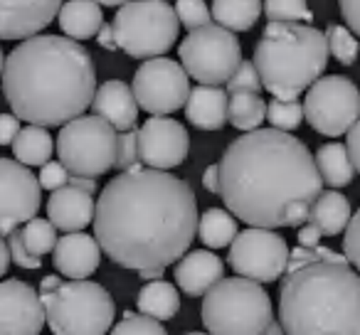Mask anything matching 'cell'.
<instances>
[{
  "label": "cell",
  "mask_w": 360,
  "mask_h": 335,
  "mask_svg": "<svg viewBox=\"0 0 360 335\" xmlns=\"http://www.w3.org/2000/svg\"><path fill=\"white\" fill-rule=\"evenodd\" d=\"M264 15L269 22H311V13L306 0H264Z\"/></svg>",
  "instance_id": "33"
},
{
  "label": "cell",
  "mask_w": 360,
  "mask_h": 335,
  "mask_svg": "<svg viewBox=\"0 0 360 335\" xmlns=\"http://www.w3.org/2000/svg\"><path fill=\"white\" fill-rule=\"evenodd\" d=\"M343 254H345V259H348V264L355 266V271H360V210L350 217L348 227H345Z\"/></svg>",
  "instance_id": "41"
},
{
  "label": "cell",
  "mask_w": 360,
  "mask_h": 335,
  "mask_svg": "<svg viewBox=\"0 0 360 335\" xmlns=\"http://www.w3.org/2000/svg\"><path fill=\"white\" fill-rule=\"evenodd\" d=\"M40 298L55 335H106L114 325V298L94 281L72 279Z\"/></svg>",
  "instance_id": "7"
},
{
  "label": "cell",
  "mask_w": 360,
  "mask_h": 335,
  "mask_svg": "<svg viewBox=\"0 0 360 335\" xmlns=\"http://www.w3.org/2000/svg\"><path fill=\"white\" fill-rule=\"evenodd\" d=\"M20 133V119L15 114H0V145H13Z\"/></svg>",
  "instance_id": "43"
},
{
  "label": "cell",
  "mask_w": 360,
  "mask_h": 335,
  "mask_svg": "<svg viewBox=\"0 0 360 335\" xmlns=\"http://www.w3.org/2000/svg\"><path fill=\"white\" fill-rule=\"evenodd\" d=\"M163 274H165V269H141V271H139V276H141L143 281L163 279Z\"/></svg>",
  "instance_id": "52"
},
{
  "label": "cell",
  "mask_w": 360,
  "mask_h": 335,
  "mask_svg": "<svg viewBox=\"0 0 360 335\" xmlns=\"http://www.w3.org/2000/svg\"><path fill=\"white\" fill-rule=\"evenodd\" d=\"M230 124L240 131H255L266 119V101L262 99L257 91H240V94H230Z\"/></svg>",
  "instance_id": "30"
},
{
  "label": "cell",
  "mask_w": 360,
  "mask_h": 335,
  "mask_svg": "<svg viewBox=\"0 0 360 335\" xmlns=\"http://www.w3.org/2000/svg\"><path fill=\"white\" fill-rule=\"evenodd\" d=\"M350 217H353V212H350L348 197H345L343 192L326 190L316 197L314 207H311L309 222L319 227L323 237H335V235H340V232H345Z\"/></svg>",
  "instance_id": "24"
},
{
  "label": "cell",
  "mask_w": 360,
  "mask_h": 335,
  "mask_svg": "<svg viewBox=\"0 0 360 335\" xmlns=\"http://www.w3.org/2000/svg\"><path fill=\"white\" fill-rule=\"evenodd\" d=\"M266 119L271 129L296 131L304 121V104H299L296 99H271L266 104Z\"/></svg>",
  "instance_id": "32"
},
{
  "label": "cell",
  "mask_w": 360,
  "mask_h": 335,
  "mask_svg": "<svg viewBox=\"0 0 360 335\" xmlns=\"http://www.w3.org/2000/svg\"><path fill=\"white\" fill-rule=\"evenodd\" d=\"M198 200L186 180L155 168L124 171L96 200L101 251L124 269H165L188 254L198 232Z\"/></svg>",
  "instance_id": "1"
},
{
  "label": "cell",
  "mask_w": 360,
  "mask_h": 335,
  "mask_svg": "<svg viewBox=\"0 0 360 335\" xmlns=\"http://www.w3.org/2000/svg\"><path fill=\"white\" fill-rule=\"evenodd\" d=\"M13 153L15 160L22 165H45L50 163L52 153H55V140L47 133L45 126L30 124L27 129H20V133L13 140Z\"/></svg>",
  "instance_id": "27"
},
{
  "label": "cell",
  "mask_w": 360,
  "mask_h": 335,
  "mask_svg": "<svg viewBox=\"0 0 360 335\" xmlns=\"http://www.w3.org/2000/svg\"><path fill=\"white\" fill-rule=\"evenodd\" d=\"M131 89L146 114L168 116L186 106L191 96V77L178 62L168 57H153L136 70Z\"/></svg>",
  "instance_id": "12"
},
{
  "label": "cell",
  "mask_w": 360,
  "mask_h": 335,
  "mask_svg": "<svg viewBox=\"0 0 360 335\" xmlns=\"http://www.w3.org/2000/svg\"><path fill=\"white\" fill-rule=\"evenodd\" d=\"M274 320V306L259 281L232 276L205 294L202 325L210 335H264Z\"/></svg>",
  "instance_id": "6"
},
{
  "label": "cell",
  "mask_w": 360,
  "mask_h": 335,
  "mask_svg": "<svg viewBox=\"0 0 360 335\" xmlns=\"http://www.w3.org/2000/svg\"><path fill=\"white\" fill-rule=\"evenodd\" d=\"M345 136H348L345 148H348L350 160H353V165H355V173H360V119L355 121V126Z\"/></svg>",
  "instance_id": "45"
},
{
  "label": "cell",
  "mask_w": 360,
  "mask_h": 335,
  "mask_svg": "<svg viewBox=\"0 0 360 335\" xmlns=\"http://www.w3.org/2000/svg\"><path fill=\"white\" fill-rule=\"evenodd\" d=\"M321 192L314 153L289 131H247L222 153L220 197L250 227H301Z\"/></svg>",
  "instance_id": "2"
},
{
  "label": "cell",
  "mask_w": 360,
  "mask_h": 335,
  "mask_svg": "<svg viewBox=\"0 0 360 335\" xmlns=\"http://www.w3.org/2000/svg\"><path fill=\"white\" fill-rule=\"evenodd\" d=\"M188 335H210V333H188Z\"/></svg>",
  "instance_id": "56"
},
{
  "label": "cell",
  "mask_w": 360,
  "mask_h": 335,
  "mask_svg": "<svg viewBox=\"0 0 360 335\" xmlns=\"http://www.w3.org/2000/svg\"><path fill=\"white\" fill-rule=\"evenodd\" d=\"M304 119L321 136H343L360 119V91L350 79L338 74L321 77L309 86Z\"/></svg>",
  "instance_id": "11"
},
{
  "label": "cell",
  "mask_w": 360,
  "mask_h": 335,
  "mask_svg": "<svg viewBox=\"0 0 360 335\" xmlns=\"http://www.w3.org/2000/svg\"><path fill=\"white\" fill-rule=\"evenodd\" d=\"M178 55L188 77H193L200 84L220 86L227 84V79L240 67L242 45L232 30L210 22V25L191 30V35L180 42Z\"/></svg>",
  "instance_id": "10"
},
{
  "label": "cell",
  "mask_w": 360,
  "mask_h": 335,
  "mask_svg": "<svg viewBox=\"0 0 360 335\" xmlns=\"http://www.w3.org/2000/svg\"><path fill=\"white\" fill-rule=\"evenodd\" d=\"M230 94L220 86L200 84L191 89L186 101V119L200 131H220L230 121Z\"/></svg>",
  "instance_id": "22"
},
{
  "label": "cell",
  "mask_w": 360,
  "mask_h": 335,
  "mask_svg": "<svg viewBox=\"0 0 360 335\" xmlns=\"http://www.w3.org/2000/svg\"><path fill=\"white\" fill-rule=\"evenodd\" d=\"M262 77L257 72L255 62H247L242 60L240 67L235 70V74L227 79V94H240V91H257L259 94L262 89Z\"/></svg>",
  "instance_id": "39"
},
{
  "label": "cell",
  "mask_w": 360,
  "mask_h": 335,
  "mask_svg": "<svg viewBox=\"0 0 360 335\" xmlns=\"http://www.w3.org/2000/svg\"><path fill=\"white\" fill-rule=\"evenodd\" d=\"M175 13L180 25H186L188 30H198L212 22V11L205 6V0H175Z\"/></svg>",
  "instance_id": "38"
},
{
  "label": "cell",
  "mask_w": 360,
  "mask_h": 335,
  "mask_svg": "<svg viewBox=\"0 0 360 335\" xmlns=\"http://www.w3.org/2000/svg\"><path fill=\"white\" fill-rule=\"evenodd\" d=\"M225 279V264L210 249L188 251L175 266V286L188 296H205Z\"/></svg>",
  "instance_id": "20"
},
{
  "label": "cell",
  "mask_w": 360,
  "mask_h": 335,
  "mask_svg": "<svg viewBox=\"0 0 360 335\" xmlns=\"http://www.w3.org/2000/svg\"><path fill=\"white\" fill-rule=\"evenodd\" d=\"M180 20L168 0H129L114 18L119 50L134 60H153L175 45Z\"/></svg>",
  "instance_id": "8"
},
{
  "label": "cell",
  "mask_w": 360,
  "mask_h": 335,
  "mask_svg": "<svg viewBox=\"0 0 360 335\" xmlns=\"http://www.w3.org/2000/svg\"><path fill=\"white\" fill-rule=\"evenodd\" d=\"M316 261H335V264H348L343 251H333L328 247H296L294 251L289 254V264H286V274L289 271H296L301 266L316 264Z\"/></svg>",
  "instance_id": "35"
},
{
  "label": "cell",
  "mask_w": 360,
  "mask_h": 335,
  "mask_svg": "<svg viewBox=\"0 0 360 335\" xmlns=\"http://www.w3.org/2000/svg\"><path fill=\"white\" fill-rule=\"evenodd\" d=\"M96 45H99V47H104V50H111V52H116V50H119V42H116L114 25H101L99 35H96Z\"/></svg>",
  "instance_id": "48"
},
{
  "label": "cell",
  "mask_w": 360,
  "mask_h": 335,
  "mask_svg": "<svg viewBox=\"0 0 360 335\" xmlns=\"http://www.w3.org/2000/svg\"><path fill=\"white\" fill-rule=\"evenodd\" d=\"M11 247H8V237L0 235V276H6L8 269H11Z\"/></svg>",
  "instance_id": "49"
},
{
  "label": "cell",
  "mask_w": 360,
  "mask_h": 335,
  "mask_svg": "<svg viewBox=\"0 0 360 335\" xmlns=\"http://www.w3.org/2000/svg\"><path fill=\"white\" fill-rule=\"evenodd\" d=\"M42 185L20 160L0 158V235L8 237L18 225L37 215Z\"/></svg>",
  "instance_id": "14"
},
{
  "label": "cell",
  "mask_w": 360,
  "mask_h": 335,
  "mask_svg": "<svg viewBox=\"0 0 360 335\" xmlns=\"http://www.w3.org/2000/svg\"><path fill=\"white\" fill-rule=\"evenodd\" d=\"M70 178H72V173L67 171L65 165L62 163H57V160H50V163H45L42 165V171H40V185H42V190H60V188H65V185H70Z\"/></svg>",
  "instance_id": "42"
},
{
  "label": "cell",
  "mask_w": 360,
  "mask_h": 335,
  "mask_svg": "<svg viewBox=\"0 0 360 335\" xmlns=\"http://www.w3.org/2000/svg\"><path fill=\"white\" fill-rule=\"evenodd\" d=\"M191 136L186 126L168 116H150L139 129V153L141 163L155 171L178 168L188 158Z\"/></svg>",
  "instance_id": "15"
},
{
  "label": "cell",
  "mask_w": 360,
  "mask_h": 335,
  "mask_svg": "<svg viewBox=\"0 0 360 335\" xmlns=\"http://www.w3.org/2000/svg\"><path fill=\"white\" fill-rule=\"evenodd\" d=\"M3 67H6V57H3V50H0V77H3Z\"/></svg>",
  "instance_id": "55"
},
{
  "label": "cell",
  "mask_w": 360,
  "mask_h": 335,
  "mask_svg": "<svg viewBox=\"0 0 360 335\" xmlns=\"http://www.w3.org/2000/svg\"><path fill=\"white\" fill-rule=\"evenodd\" d=\"M70 185H75V188H79V190L91 192V195H94V192H96V178H86V176H72V178H70Z\"/></svg>",
  "instance_id": "50"
},
{
  "label": "cell",
  "mask_w": 360,
  "mask_h": 335,
  "mask_svg": "<svg viewBox=\"0 0 360 335\" xmlns=\"http://www.w3.org/2000/svg\"><path fill=\"white\" fill-rule=\"evenodd\" d=\"M52 264L67 279H89L101 264V244L84 232H67L57 239Z\"/></svg>",
  "instance_id": "18"
},
{
  "label": "cell",
  "mask_w": 360,
  "mask_h": 335,
  "mask_svg": "<svg viewBox=\"0 0 360 335\" xmlns=\"http://www.w3.org/2000/svg\"><path fill=\"white\" fill-rule=\"evenodd\" d=\"M62 0H0V40H27L57 18Z\"/></svg>",
  "instance_id": "17"
},
{
  "label": "cell",
  "mask_w": 360,
  "mask_h": 335,
  "mask_svg": "<svg viewBox=\"0 0 360 335\" xmlns=\"http://www.w3.org/2000/svg\"><path fill=\"white\" fill-rule=\"evenodd\" d=\"M116 129L101 116H77L57 136V158L72 176L99 178L114 168Z\"/></svg>",
  "instance_id": "9"
},
{
  "label": "cell",
  "mask_w": 360,
  "mask_h": 335,
  "mask_svg": "<svg viewBox=\"0 0 360 335\" xmlns=\"http://www.w3.org/2000/svg\"><path fill=\"white\" fill-rule=\"evenodd\" d=\"M91 109L96 116L106 119L116 131H131L136 129V119H139V101L136 94L126 81L109 79L96 89Z\"/></svg>",
  "instance_id": "21"
},
{
  "label": "cell",
  "mask_w": 360,
  "mask_h": 335,
  "mask_svg": "<svg viewBox=\"0 0 360 335\" xmlns=\"http://www.w3.org/2000/svg\"><path fill=\"white\" fill-rule=\"evenodd\" d=\"M96 202L91 192H84L75 185L52 190L47 200V217L60 232H82L94 222Z\"/></svg>",
  "instance_id": "19"
},
{
  "label": "cell",
  "mask_w": 360,
  "mask_h": 335,
  "mask_svg": "<svg viewBox=\"0 0 360 335\" xmlns=\"http://www.w3.org/2000/svg\"><path fill=\"white\" fill-rule=\"evenodd\" d=\"M22 239H25L27 249L37 256H45L50 251H55L57 247V227L50 220H40L32 217L30 222H25L22 227Z\"/></svg>",
  "instance_id": "31"
},
{
  "label": "cell",
  "mask_w": 360,
  "mask_h": 335,
  "mask_svg": "<svg viewBox=\"0 0 360 335\" xmlns=\"http://www.w3.org/2000/svg\"><path fill=\"white\" fill-rule=\"evenodd\" d=\"M116 171H134L141 168V153H139V131H119L116 136V158H114Z\"/></svg>",
  "instance_id": "36"
},
{
  "label": "cell",
  "mask_w": 360,
  "mask_h": 335,
  "mask_svg": "<svg viewBox=\"0 0 360 335\" xmlns=\"http://www.w3.org/2000/svg\"><path fill=\"white\" fill-rule=\"evenodd\" d=\"M47 325L42 298L20 279L0 281V335H40Z\"/></svg>",
  "instance_id": "16"
},
{
  "label": "cell",
  "mask_w": 360,
  "mask_h": 335,
  "mask_svg": "<svg viewBox=\"0 0 360 335\" xmlns=\"http://www.w3.org/2000/svg\"><path fill=\"white\" fill-rule=\"evenodd\" d=\"M109 335H168L165 328L160 325V320L150 318V315H136V313H124V318L111 328Z\"/></svg>",
  "instance_id": "37"
},
{
  "label": "cell",
  "mask_w": 360,
  "mask_h": 335,
  "mask_svg": "<svg viewBox=\"0 0 360 335\" xmlns=\"http://www.w3.org/2000/svg\"><path fill=\"white\" fill-rule=\"evenodd\" d=\"M62 32L72 40H91L99 35L104 18H101V6L96 0H67L57 13Z\"/></svg>",
  "instance_id": "23"
},
{
  "label": "cell",
  "mask_w": 360,
  "mask_h": 335,
  "mask_svg": "<svg viewBox=\"0 0 360 335\" xmlns=\"http://www.w3.org/2000/svg\"><path fill=\"white\" fill-rule=\"evenodd\" d=\"M343 20L355 35H360V0H338Z\"/></svg>",
  "instance_id": "44"
},
{
  "label": "cell",
  "mask_w": 360,
  "mask_h": 335,
  "mask_svg": "<svg viewBox=\"0 0 360 335\" xmlns=\"http://www.w3.org/2000/svg\"><path fill=\"white\" fill-rule=\"evenodd\" d=\"M299 244L301 247H319L321 244V230L316 225H311V222H304V225L299 227Z\"/></svg>",
  "instance_id": "46"
},
{
  "label": "cell",
  "mask_w": 360,
  "mask_h": 335,
  "mask_svg": "<svg viewBox=\"0 0 360 335\" xmlns=\"http://www.w3.org/2000/svg\"><path fill=\"white\" fill-rule=\"evenodd\" d=\"M326 40H328V52L340 62V65H343V67L355 65V60H358V52H360V45H358V40L353 37V30H350V27L328 25V30H326Z\"/></svg>",
  "instance_id": "34"
},
{
  "label": "cell",
  "mask_w": 360,
  "mask_h": 335,
  "mask_svg": "<svg viewBox=\"0 0 360 335\" xmlns=\"http://www.w3.org/2000/svg\"><path fill=\"white\" fill-rule=\"evenodd\" d=\"M262 15V0H212V18L232 32H247Z\"/></svg>",
  "instance_id": "28"
},
{
  "label": "cell",
  "mask_w": 360,
  "mask_h": 335,
  "mask_svg": "<svg viewBox=\"0 0 360 335\" xmlns=\"http://www.w3.org/2000/svg\"><path fill=\"white\" fill-rule=\"evenodd\" d=\"M279 323L286 335H360V274L335 261L284 274Z\"/></svg>",
  "instance_id": "4"
},
{
  "label": "cell",
  "mask_w": 360,
  "mask_h": 335,
  "mask_svg": "<svg viewBox=\"0 0 360 335\" xmlns=\"http://www.w3.org/2000/svg\"><path fill=\"white\" fill-rule=\"evenodd\" d=\"M237 232V217L230 210L222 207H210L202 212V217L198 220V237L202 239V244L210 249H222L230 247L235 242Z\"/></svg>",
  "instance_id": "29"
},
{
  "label": "cell",
  "mask_w": 360,
  "mask_h": 335,
  "mask_svg": "<svg viewBox=\"0 0 360 335\" xmlns=\"http://www.w3.org/2000/svg\"><path fill=\"white\" fill-rule=\"evenodd\" d=\"M316 165L328 188H345L353 183L355 165L350 160V153L343 143H326L316 150Z\"/></svg>",
  "instance_id": "26"
},
{
  "label": "cell",
  "mask_w": 360,
  "mask_h": 335,
  "mask_svg": "<svg viewBox=\"0 0 360 335\" xmlns=\"http://www.w3.org/2000/svg\"><path fill=\"white\" fill-rule=\"evenodd\" d=\"M264 335H286V330H284V325H281V323L271 320V325L266 328V333H264Z\"/></svg>",
  "instance_id": "53"
},
{
  "label": "cell",
  "mask_w": 360,
  "mask_h": 335,
  "mask_svg": "<svg viewBox=\"0 0 360 335\" xmlns=\"http://www.w3.org/2000/svg\"><path fill=\"white\" fill-rule=\"evenodd\" d=\"M8 247H11V256L18 266H22V269H40L42 266V256L27 249L25 239H22V230H13L8 235Z\"/></svg>",
  "instance_id": "40"
},
{
  "label": "cell",
  "mask_w": 360,
  "mask_h": 335,
  "mask_svg": "<svg viewBox=\"0 0 360 335\" xmlns=\"http://www.w3.org/2000/svg\"><path fill=\"white\" fill-rule=\"evenodd\" d=\"M136 308L155 320H170L180 310L178 289L163 279L148 281L136 296Z\"/></svg>",
  "instance_id": "25"
},
{
  "label": "cell",
  "mask_w": 360,
  "mask_h": 335,
  "mask_svg": "<svg viewBox=\"0 0 360 335\" xmlns=\"http://www.w3.org/2000/svg\"><path fill=\"white\" fill-rule=\"evenodd\" d=\"M99 6H106V8H116V6H124V3H129V0H96Z\"/></svg>",
  "instance_id": "54"
},
{
  "label": "cell",
  "mask_w": 360,
  "mask_h": 335,
  "mask_svg": "<svg viewBox=\"0 0 360 335\" xmlns=\"http://www.w3.org/2000/svg\"><path fill=\"white\" fill-rule=\"evenodd\" d=\"M289 254L291 251L286 247V239L274 230L250 227L235 237L227 261L235 269V274L259 281V284H271L286 274Z\"/></svg>",
  "instance_id": "13"
},
{
  "label": "cell",
  "mask_w": 360,
  "mask_h": 335,
  "mask_svg": "<svg viewBox=\"0 0 360 335\" xmlns=\"http://www.w3.org/2000/svg\"><path fill=\"white\" fill-rule=\"evenodd\" d=\"M60 276L57 274H52V276H45V279L40 281V289H37V294L40 296H45V294H52V291H57L60 289Z\"/></svg>",
  "instance_id": "51"
},
{
  "label": "cell",
  "mask_w": 360,
  "mask_h": 335,
  "mask_svg": "<svg viewBox=\"0 0 360 335\" xmlns=\"http://www.w3.org/2000/svg\"><path fill=\"white\" fill-rule=\"evenodd\" d=\"M3 94L20 121L65 126L94 101V62L72 37L32 35L6 57Z\"/></svg>",
  "instance_id": "3"
},
{
  "label": "cell",
  "mask_w": 360,
  "mask_h": 335,
  "mask_svg": "<svg viewBox=\"0 0 360 335\" xmlns=\"http://www.w3.org/2000/svg\"><path fill=\"white\" fill-rule=\"evenodd\" d=\"M202 188L212 195H220V165H207L202 173Z\"/></svg>",
  "instance_id": "47"
},
{
  "label": "cell",
  "mask_w": 360,
  "mask_h": 335,
  "mask_svg": "<svg viewBox=\"0 0 360 335\" xmlns=\"http://www.w3.org/2000/svg\"><path fill=\"white\" fill-rule=\"evenodd\" d=\"M328 40L304 22H269L255 47V67L274 99H299L328 65Z\"/></svg>",
  "instance_id": "5"
}]
</instances>
